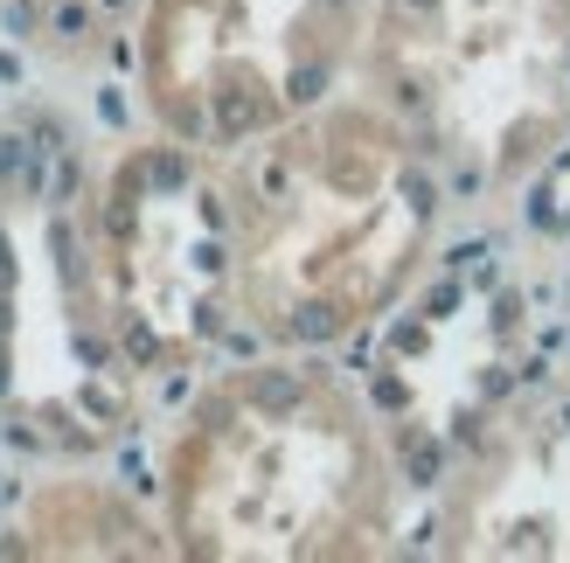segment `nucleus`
I'll return each mask as SVG.
<instances>
[{
    "mask_svg": "<svg viewBox=\"0 0 570 563\" xmlns=\"http://www.w3.org/2000/svg\"><path fill=\"white\" fill-rule=\"evenodd\" d=\"M230 389H175L195 411V438L216 481H175L188 550H362L376 529V501L390 473L376 460V425L390 404L376 383L355 411H334L348 383L341 362L313 348H230Z\"/></svg>",
    "mask_w": 570,
    "mask_h": 563,
    "instance_id": "nucleus-1",
    "label": "nucleus"
},
{
    "mask_svg": "<svg viewBox=\"0 0 570 563\" xmlns=\"http://www.w3.org/2000/svg\"><path fill=\"white\" fill-rule=\"evenodd\" d=\"M376 105L466 209L529 203L570 167V0H383Z\"/></svg>",
    "mask_w": 570,
    "mask_h": 563,
    "instance_id": "nucleus-2",
    "label": "nucleus"
},
{
    "mask_svg": "<svg viewBox=\"0 0 570 563\" xmlns=\"http://www.w3.org/2000/svg\"><path fill=\"white\" fill-rule=\"evenodd\" d=\"M473 481H488V508H473L466 556H570V334L529 369L494 411L460 432Z\"/></svg>",
    "mask_w": 570,
    "mask_h": 563,
    "instance_id": "nucleus-3",
    "label": "nucleus"
},
{
    "mask_svg": "<svg viewBox=\"0 0 570 563\" xmlns=\"http://www.w3.org/2000/svg\"><path fill=\"white\" fill-rule=\"evenodd\" d=\"M563 278H557V314H563V334H570V258H557Z\"/></svg>",
    "mask_w": 570,
    "mask_h": 563,
    "instance_id": "nucleus-4",
    "label": "nucleus"
}]
</instances>
